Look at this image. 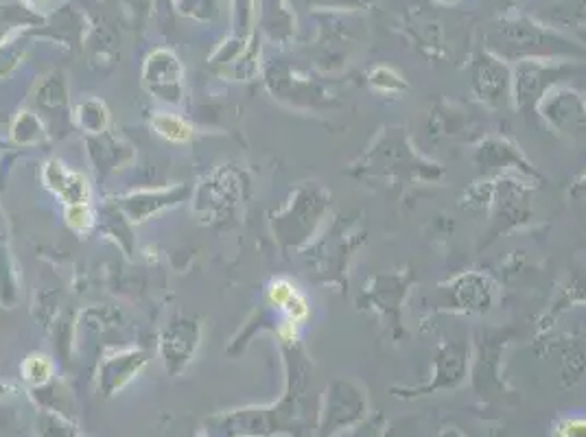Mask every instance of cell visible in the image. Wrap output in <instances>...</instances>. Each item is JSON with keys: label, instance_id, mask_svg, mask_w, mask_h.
I'll return each instance as SVG.
<instances>
[{"label": "cell", "instance_id": "obj_1", "mask_svg": "<svg viewBox=\"0 0 586 437\" xmlns=\"http://www.w3.org/2000/svg\"><path fill=\"white\" fill-rule=\"evenodd\" d=\"M486 49L504 62L525 60H574L586 63V44L527 16H504L486 33Z\"/></svg>", "mask_w": 586, "mask_h": 437}, {"label": "cell", "instance_id": "obj_2", "mask_svg": "<svg viewBox=\"0 0 586 437\" xmlns=\"http://www.w3.org/2000/svg\"><path fill=\"white\" fill-rule=\"evenodd\" d=\"M352 176L366 180L438 182L445 178V167L423 156L405 127H386L352 165Z\"/></svg>", "mask_w": 586, "mask_h": 437}, {"label": "cell", "instance_id": "obj_3", "mask_svg": "<svg viewBox=\"0 0 586 437\" xmlns=\"http://www.w3.org/2000/svg\"><path fill=\"white\" fill-rule=\"evenodd\" d=\"M416 282L418 276L409 267L381 271L375 274L359 294V309L377 315L394 341H400L405 337L403 307Z\"/></svg>", "mask_w": 586, "mask_h": 437}, {"label": "cell", "instance_id": "obj_4", "mask_svg": "<svg viewBox=\"0 0 586 437\" xmlns=\"http://www.w3.org/2000/svg\"><path fill=\"white\" fill-rule=\"evenodd\" d=\"M586 63L574 60H525L513 63V106L523 115H536L543 97L583 72Z\"/></svg>", "mask_w": 586, "mask_h": 437}, {"label": "cell", "instance_id": "obj_5", "mask_svg": "<svg viewBox=\"0 0 586 437\" xmlns=\"http://www.w3.org/2000/svg\"><path fill=\"white\" fill-rule=\"evenodd\" d=\"M490 180V197H488V212H490V241L504 237L510 230L525 228L534 219L532 210V192L536 185L517 178V176H499Z\"/></svg>", "mask_w": 586, "mask_h": 437}, {"label": "cell", "instance_id": "obj_6", "mask_svg": "<svg viewBox=\"0 0 586 437\" xmlns=\"http://www.w3.org/2000/svg\"><path fill=\"white\" fill-rule=\"evenodd\" d=\"M470 370V346L461 339L443 341L434 355L431 378L416 387H391V396L400 400H416L445 391H456L466 380Z\"/></svg>", "mask_w": 586, "mask_h": 437}, {"label": "cell", "instance_id": "obj_7", "mask_svg": "<svg viewBox=\"0 0 586 437\" xmlns=\"http://www.w3.org/2000/svg\"><path fill=\"white\" fill-rule=\"evenodd\" d=\"M473 165L481 178L517 176L540 187V171L525 158L519 145L506 136H486L473 149Z\"/></svg>", "mask_w": 586, "mask_h": 437}, {"label": "cell", "instance_id": "obj_8", "mask_svg": "<svg viewBox=\"0 0 586 437\" xmlns=\"http://www.w3.org/2000/svg\"><path fill=\"white\" fill-rule=\"evenodd\" d=\"M497 287L481 271H461L438 287V307L434 312L488 315L495 307Z\"/></svg>", "mask_w": 586, "mask_h": 437}, {"label": "cell", "instance_id": "obj_9", "mask_svg": "<svg viewBox=\"0 0 586 437\" xmlns=\"http://www.w3.org/2000/svg\"><path fill=\"white\" fill-rule=\"evenodd\" d=\"M368 418V396L366 389L350 380L337 378L326 389L325 409H322V437H332L341 431L357 429Z\"/></svg>", "mask_w": 586, "mask_h": 437}, {"label": "cell", "instance_id": "obj_10", "mask_svg": "<svg viewBox=\"0 0 586 437\" xmlns=\"http://www.w3.org/2000/svg\"><path fill=\"white\" fill-rule=\"evenodd\" d=\"M473 97L490 110H504L513 103V63L504 62L488 49L473 56L470 62Z\"/></svg>", "mask_w": 586, "mask_h": 437}, {"label": "cell", "instance_id": "obj_11", "mask_svg": "<svg viewBox=\"0 0 586 437\" xmlns=\"http://www.w3.org/2000/svg\"><path fill=\"white\" fill-rule=\"evenodd\" d=\"M540 121L558 136L569 140H586V97L572 86L552 88L536 108Z\"/></svg>", "mask_w": 586, "mask_h": 437}, {"label": "cell", "instance_id": "obj_12", "mask_svg": "<svg viewBox=\"0 0 586 437\" xmlns=\"http://www.w3.org/2000/svg\"><path fill=\"white\" fill-rule=\"evenodd\" d=\"M547 346L560 357V387L574 389L586 376L585 335H565L556 344L547 341Z\"/></svg>", "mask_w": 586, "mask_h": 437}, {"label": "cell", "instance_id": "obj_13", "mask_svg": "<svg viewBox=\"0 0 586 437\" xmlns=\"http://www.w3.org/2000/svg\"><path fill=\"white\" fill-rule=\"evenodd\" d=\"M578 305H586V274L583 271H576L565 280V285L560 287L552 307L540 317L538 335H547L563 312H567Z\"/></svg>", "mask_w": 586, "mask_h": 437}, {"label": "cell", "instance_id": "obj_14", "mask_svg": "<svg viewBox=\"0 0 586 437\" xmlns=\"http://www.w3.org/2000/svg\"><path fill=\"white\" fill-rule=\"evenodd\" d=\"M368 83L381 95H403L409 86L405 77L388 66H377L368 72Z\"/></svg>", "mask_w": 586, "mask_h": 437}, {"label": "cell", "instance_id": "obj_15", "mask_svg": "<svg viewBox=\"0 0 586 437\" xmlns=\"http://www.w3.org/2000/svg\"><path fill=\"white\" fill-rule=\"evenodd\" d=\"M554 20L586 29V0H563L554 9Z\"/></svg>", "mask_w": 586, "mask_h": 437}, {"label": "cell", "instance_id": "obj_16", "mask_svg": "<svg viewBox=\"0 0 586 437\" xmlns=\"http://www.w3.org/2000/svg\"><path fill=\"white\" fill-rule=\"evenodd\" d=\"M554 437H586V416H567L554 423Z\"/></svg>", "mask_w": 586, "mask_h": 437}, {"label": "cell", "instance_id": "obj_17", "mask_svg": "<svg viewBox=\"0 0 586 437\" xmlns=\"http://www.w3.org/2000/svg\"><path fill=\"white\" fill-rule=\"evenodd\" d=\"M381 437H420V434H418V420H414V418L394 420L384 429Z\"/></svg>", "mask_w": 586, "mask_h": 437}, {"label": "cell", "instance_id": "obj_18", "mask_svg": "<svg viewBox=\"0 0 586 437\" xmlns=\"http://www.w3.org/2000/svg\"><path fill=\"white\" fill-rule=\"evenodd\" d=\"M569 197L574 201H580V203H586V171L569 188Z\"/></svg>", "mask_w": 586, "mask_h": 437}, {"label": "cell", "instance_id": "obj_19", "mask_svg": "<svg viewBox=\"0 0 586 437\" xmlns=\"http://www.w3.org/2000/svg\"><path fill=\"white\" fill-rule=\"evenodd\" d=\"M436 437H466L457 427H445Z\"/></svg>", "mask_w": 586, "mask_h": 437}, {"label": "cell", "instance_id": "obj_20", "mask_svg": "<svg viewBox=\"0 0 586 437\" xmlns=\"http://www.w3.org/2000/svg\"><path fill=\"white\" fill-rule=\"evenodd\" d=\"M440 2H445V4H449V2H454V0H440Z\"/></svg>", "mask_w": 586, "mask_h": 437}, {"label": "cell", "instance_id": "obj_21", "mask_svg": "<svg viewBox=\"0 0 586 437\" xmlns=\"http://www.w3.org/2000/svg\"><path fill=\"white\" fill-rule=\"evenodd\" d=\"M477 437H493V436H477Z\"/></svg>", "mask_w": 586, "mask_h": 437}]
</instances>
